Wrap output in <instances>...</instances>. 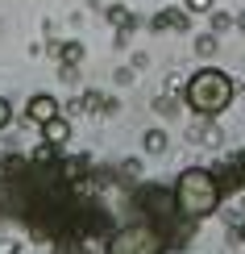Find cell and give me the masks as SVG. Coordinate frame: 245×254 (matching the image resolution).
I'll use <instances>...</instances> for the list:
<instances>
[{
    "instance_id": "1",
    "label": "cell",
    "mask_w": 245,
    "mask_h": 254,
    "mask_svg": "<svg viewBox=\"0 0 245 254\" xmlns=\"http://www.w3.org/2000/svg\"><path fill=\"white\" fill-rule=\"evenodd\" d=\"M187 104L199 113V117H216L233 104V79L225 71H196L187 79Z\"/></svg>"
},
{
    "instance_id": "2",
    "label": "cell",
    "mask_w": 245,
    "mask_h": 254,
    "mask_svg": "<svg viewBox=\"0 0 245 254\" xmlns=\"http://www.w3.org/2000/svg\"><path fill=\"white\" fill-rule=\"evenodd\" d=\"M175 204L183 208L187 217H208L212 208L220 204V184L212 171H199V167H191V171L179 175L175 184Z\"/></svg>"
},
{
    "instance_id": "3",
    "label": "cell",
    "mask_w": 245,
    "mask_h": 254,
    "mask_svg": "<svg viewBox=\"0 0 245 254\" xmlns=\"http://www.w3.org/2000/svg\"><path fill=\"white\" fill-rule=\"evenodd\" d=\"M104 254H162V238H158L154 229H146V225L121 229V234L108 242V250H104Z\"/></svg>"
},
{
    "instance_id": "4",
    "label": "cell",
    "mask_w": 245,
    "mask_h": 254,
    "mask_svg": "<svg viewBox=\"0 0 245 254\" xmlns=\"http://www.w3.org/2000/svg\"><path fill=\"white\" fill-rule=\"evenodd\" d=\"M25 117L34 121V125H50V121L58 117V100L54 96H34V100L25 104Z\"/></svg>"
},
{
    "instance_id": "5",
    "label": "cell",
    "mask_w": 245,
    "mask_h": 254,
    "mask_svg": "<svg viewBox=\"0 0 245 254\" xmlns=\"http://www.w3.org/2000/svg\"><path fill=\"white\" fill-rule=\"evenodd\" d=\"M46 142H50V146H62V142H67V125H62L58 117L46 125Z\"/></svg>"
},
{
    "instance_id": "6",
    "label": "cell",
    "mask_w": 245,
    "mask_h": 254,
    "mask_svg": "<svg viewBox=\"0 0 245 254\" xmlns=\"http://www.w3.org/2000/svg\"><path fill=\"white\" fill-rule=\"evenodd\" d=\"M146 150H150V154H162V150H166V133H162V129H150V133H146Z\"/></svg>"
},
{
    "instance_id": "7",
    "label": "cell",
    "mask_w": 245,
    "mask_h": 254,
    "mask_svg": "<svg viewBox=\"0 0 245 254\" xmlns=\"http://www.w3.org/2000/svg\"><path fill=\"white\" fill-rule=\"evenodd\" d=\"M179 25H183V17H179V13H158L154 17V29H179Z\"/></svg>"
},
{
    "instance_id": "8",
    "label": "cell",
    "mask_w": 245,
    "mask_h": 254,
    "mask_svg": "<svg viewBox=\"0 0 245 254\" xmlns=\"http://www.w3.org/2000/svg\"><path fill=\"white\" fill-rule=\"evenodd\" d=\"M187 8H191V13H208L212 0H187Z\"/></svg>"
},
{
    "instance_id": "9",
    "label": "cell",
    "mask_w": 245,
    "mask_h": 254,
    "mask_svg": "<svg viewBox=\"0 0 245 254\" xmlns=\"http://www.w3.org/2000/svg\"><path fill=\"white\" fill-rule=\"evenodd\" d=\"M8 117H13V109H8V100L0 96V129H4V125H8Z\"/></svg>"
},
{
    "instance_id": "10",
    "label": "cell",
    "mask_w": 245,
    "mask_h": 254,
    "mask_svg": "<svg viewBox=\"0 0 245 254\" xmlns=\"http://www.w3.org/2000/svg\"><path fill=\"white\" fill-rule=\"evenodd\" d=\"M79 59V46H62V63H75Z\"/></svg>"
},
{
    "instance_id": "11",
    "label": "cell",
    "mask_w": 245,
    "mask_h": 254,
    "mask_svg": "<svg viewBox=\"0 0 245 254\" xmlns=\"http://www.w3.org/2000/svg\"><path fill=\"white\" fill-rule=\"evenodd\" d=\"M241 188H245V158H241Z\"/></svg>"
},
{
    "instance_id": "12",
    "label": "cell",
    "mask_w": 245,
    "mask_h": 254,
    "mask_svg": "<svg viewBox=\"0 0 245 254\" xmlns=\"http://www.w3.org/2000/svg\"><path fill=\"white\" fill-rule=\"evenodd\" d=\"M241 242H245V225H241Z\"/></svg>"
}]
</instances>
